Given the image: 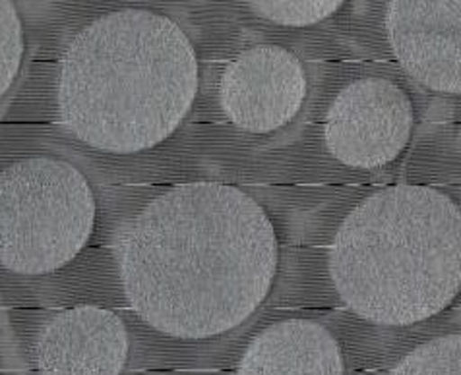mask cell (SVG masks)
<instances>
[{"label":"cell","mask_w":461,"mask_h":375,"mask_svg":"<svg viewBox=\"0 0 461 375\" xmlns=\"http://www.w3.org/2000/svg\"><path fill=\"white\" fill-rule=\"evenodd\" d=\"M386 31L413 80L438 94H461V3L395 0L386 8Z\"/></svg>","instance_id":"52a82bcc"},{"label":"cell","mask_w":461,"mask_h":375,"mask_svg":"<svg viewBox=\"0 0 461 375\" xmlns=\"http://www.w3.org/2000/svg\"><path fill=\"white\" fill-rule=\"evenodd\" d=\"M339 299L375 326L440 314L461 287V215L446 193L393 186L343 219L330 250Z\"/></svg>","instance_id":"3957f363"},{"label":"cell","mask_w":461,"mask_h":375,"mask_svg":"<svg viewBox=\"0 0 461 375\" xmlns=\"http://www.w3.org/2000/svg\"><path fill=\"white\" fill-rule=\"evenodd\" d=\"M198 58L171 18L124 8L94 20L60 62V122L84 144L138 153L167 139L198 94Z\"/></svg>","instance_id":"7a4b0ae2"},{"label":"cell","mask_w":461,"mask_h":375,"mask_svg":"<svg viewBox=\"0 0 461 375\" xmlns=\"http://www.w3.org/2000/svg\"><path fill=\"white\" fill-rule=\"evenodd\" d=\"M343 6L341 0H306V3H287V0H262V3H250V10L264 20H270L279 25H314L334 16Z\"/></svg>","instance_id":"7c38bea8"},{"label":"cell","mask_w":461,"mask_h":375,"mask_svg":"<svg viewBox=\"0 0 461 375\" xmlns=\"http://www.w3.org/2000/svg\"><path fill=\"white\" fill-rule=\"evenodd\" d=\"M25 53L23 25L16 6L0 3V99L14 85Z\"/></svg>","instance_id":"8fae6325"},{"label":"cell","mask_w":461,"mask_h":375,"mask_svg":"<svg viewBox=\"0 0 461 375\" xmlns=\"http://www.w3.org/2000/svg\"><path fill=\"white\" fill-rule=\"evenodd\" d=\"M306 92L309 82L297 55L277 45H258L225 68L220 103L240 130L267 134L297 119Z\"/></svg>","instance_id":"8992f818"},{"label":"cell","mask_w":461,"mask_h":375,"mask_svg":"<svg viewBox=\"0 0 461 375\" xmlns=\"http://www.w3.org/2000/svg\"><path fill=\"white\" fill-rule=\"evenodd\" d=\"M338 341L312 319H285L264 329L247 348L239 375H343Z\"/></svg>","instance_id":"9c48e42d"},{"label":"cell","mask_w":461,"mask_h":375,"mask_svg":"<svg viewBox=\"0 0 461 375\" xmlns=\"http://www.w3.org/2000/svg\"><path fill=\"white\" fill-rule=\"evenodd\" d=\"M279 244L247 192L192 183L161 193L126 227L119 271L126 300L176 339H210L242 326L270 294Z\"/></svg>","instance_id":"6da1fadb"},{"label":"cell","mask_w":461,"mask_h":375,"mask_svg":"<svg viewBox=\"0 0 461 375\" xmlns=\"http://www.w3.org/2000/svg\"><path fill=\"white\" fill-rule=\"evenodd\" d=\"M413 105L403 89L384 77H365L343 87L326 119V146L353 169H378L409 144Z\"/></svg>","instance_id":"5b68a950"},{"label":"cell","mask_w":461,"mask_h":375,"mask_svg":"<svg viewBox=\"0 0 461 375\" xmlns=\"http://www.w3.org/2000/svg\"><path fill=\"white\" fill-rule=\"evenodd\" d=\"M95 196L72 163L30 157L0 171V265L45 275L78 255L95 225Z\"/></svg>","instance_id":"277c9868"},{"label":"cell","mask_w":461,"mask_h":375,"mask_svg":"<svg viewBox=\"0 0 461 375\" xmlns=\"http://www.w3.org/2000/svg\"><path fill=\"white\" fill-rule=\"evenodd\" d=\"M388 375H461L459 335H444L417 346Z\"/></svg>","instance_id":"30bf717a"},{"label":"cell","mask_w":461,"mask_h":375,"mask_svg":"<svg viewBox=\"0 0 461 375\" xmlns=\"http://www.w3.org/2000/svg\"><path fill=\"white\" fill-rule=\"evenodd\" d=\"M128 348V331L117 314L76 306L41 329L35 364L40 375H121Z\"/></svg>","instance_id":"ba28073f"}]
</instances>
